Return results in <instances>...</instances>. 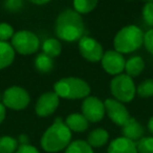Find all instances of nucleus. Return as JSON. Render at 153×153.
<instances>
[{
    "mask_svg": "<svg viewBox=\"0 0 153 153\" xmlns=\"http://www.w3.org/2000/svg\"><path fill=\"white\" fill-rule=\"evenodd\" d=\"M55 32L62 41L74 42L84 36L85 24L80 14L74 9H66L58 15L55 23Z\"/></svg>",
    "mask_w": 153,
    "mask_h": 153,
    "instance_id": "obj_1",
    "label": "nucleus"
},
{
    "mask_svg": "<svg viewBox=\"0 0 153 153\" xmlns=\"http://www.w3.org/2000/svg\"><path fill=\"white\" fill-rule=\"evenodd\" d=\"M71 137L72 132L63 120L58 117L41 136V148L47 153H58L67 148L71 143Z\"/></svg>",
    "mask_w": 153,
    "mask_h": 153,
    "instance_id": "obj_2",
    "label": "nucleus"
},
{
    "mask_svg": "<svg viewBox=\"0 0 153 153\" xmlns=\"http://www.w3.org/2000/svg\"><path fill=\"white\" fill-rule=\"evenodd\" d=\"M91 88L85 80L76 76H67L58 80L53 85V92L59 98L67 100H84L89 97Z\"/></svg>",
    "mask_w": 153,
    "mask_h": 153,
    "instance_id": "obj_3",
    "label": "nucleus"
},
{
    "mask_svg": "<svg viewBox=\"0 0 153 153\" xmlns=\"http://www.w3.org/2000/svg\"><path fill=\"white\" fill-rule=\"evenodd\" d=\"M144 44V32L134 24L122 27L113 38L114 51L122 53H131Z\"/></svg>",
    "mask_w": 153,
    "mask_h": 153,
    "instance_id": "obj_4",
    "label": "nucleus"
},
{
    "mask_svg": "<svg viewBox=\"0 0 153 153\" xmlns=\"http://www.w3.org/2000/svg\"><path fill=\"white\" fill-rule=\"evenodd\" d=\"M110 92L113 99L121 103H130L136 94V87L131 76L126 74L115 76L110 81Z\"/></svg>",
    "mask_w": 153,
    "mask_h": 153,
    "instance_id": "obj_5",
    "label": "nucleus"
},
{
    "mask_svg": "<svg viewBox=\"0 0 153 153\" xmlns=\"http://www.w3.org/2000/svg\"><path fill=\"white\" fill-rule=\"evenodd\" d=\"M11 45L16 53L23 56H30L37 53L40 47V40L35 33L22 30L14 34Z\"/></svg>",
    "mask_w": 153,
    "mask_h": 153,
    "instance_id": "obj_6",
    "label": "nucleus"
},
{
    "mask_svg": "<svg viewBox=\"0 0 153 153\" xmlns=\"http://www.w3.org/2000/svg\"><path fill=\"white\" fill-rule=\"evenodd\" d=\"M2 103L7 108L20 111L25 109L30 105V96L25 88L14 85L3 91Z\"/></svg>",
    "mask_w": 153,
    "mask_h": 153,
    "instance_id": "obj_7",
    "label": "nucleus"
},
{
    "mask_svg": "<svg viewBox=\"0 0 153 153\" xmlns=\"http://www.w3.org/2000/svg\"><path fill=\"white\" fill-rule=\"evenodd\" d=\"M78 46H79V51L82 57L86 61L91 62V63L101 62L105 53L102 44L98 40H96L92 37L85 36V35L79 40Z\"/></svg>",
    "mask_w": 153,
    "mask_h": 153,
    "instance_id": "obj_8",
    "label": "nucleus"
},
{
    "mask_svg": "<svg viewBox=\"0 0 153 153\" xmlns=\"http://www.w3.org/2000/svg\"><path fill=\"white\" fill-rule=\"evenodd\" d=\"M81 110L82 114L86 117V120L91 123H99L104 119L106 114L104 102L92 96L87 97L82 101Z\"/></svg>",
    "mask_w": 153,
    "mask_h": 153,
    "instance_id": "obj_9",
    "label": "nucleus"
},
{
    "mask_svg": "<svg viewBox=\"0 0 153 153\" xmlns=\"http://www.w3.org/2000/svg\"><path fill=\"white\" fill-rule=\"evenodd\" d=\"M105 105V111L106 114L108 115L109 120L115 125L123 127L130 119V113L128 109L123 103L119 102L113 98H108L104 101Z\"/></svg>",
    "mask_w": 153,
    "mask_h": 153,
    "instance_id": "obj_10",
    "label": "nucleus"
},
{
    "mask_svg": "<svg viewBox=\"0 0 153 153\" xmlns=\"http://www.w3.org/2000/svg\"><path fill=\"white\" fill-rule=\"evenodd\" d=\"M101 64L107 74L115 76L125 70L126 60L122 53L115 51L114 49H109L104 53Z\"/></svg>",
    "mask_w": 153,
    "mask_h": 153,
    "instance_id": "obj_11",
    "label": "nucleus"
},
{
    "mask_svg": "<svg viewBox=\"0 0 153 153\" xmlns=\"http://www.w3.org/2000/svg\"><path fill=\"white\" fill-rule=\"evenodd\" d=\"M60 104V98L53 91H46L38 98L35 106L37 115L47 117L53 114Z\"/></svg>",
    "mask_w": 153,
    "mask_h": 153,
    "instance_id": "obj_12",
    "label": "nucleus"
},
{
    "mask_svg": "<svg viewBox=\"0 0 153 153\" xmlns=\"http://www.w3.org/2000/svg\"><path fill=\"white\" fill-rule=\"evenodd\" d=\"M107 153H138L136 149V145L134 142L124 137L119 136L110 142L107 149Z\"/></svg>",
    "mask_w": 153,
    "mask_h": 153,
    "instance_id": "obj_13",
    "label": "nucleus"
},
{
    "mask_svg": "<svg viewBox=\"0 0 153 153\" xmlns=\"http://www.w3.org/2000/svg\"><path fill=\"white\" fill-rule=\"evenodd\" d=\"M123 136L128 140L135 143V140H140L142 137H144V128L140 125V122L136 121L134 117H131L125 125L123 126Z\"/></svg>",
    "mask_w": 153,
    "mask_h": 153,
    "instance_id": "obj_14",
    "label": "nucleus"
},
{
    "mask_svg": "<svg viewBox=\"0 0 153 153\" xmlns=\"http://www.w3.org/2000/svg\"><path fill=\"white\" fill-rule=\"evenodd\" d=\"M64 123L71 132H79V133L87 130L89 126V122L86 120V117L82 113L76 112L68 114Z\"/></svg>",
    "mask_w": 153,
    "mask_h": 153,
    "instance_id": "obj_15",
    "label": "nucleus"
},
{
    "mask_svg": "<svg viewBox=\"0 0 153 153\" xmlns=\"http://www.w3.org/2000/svg\"><path fill=\"white\" fill-rule=\"evenodd\" d=\"M109 133L104 128H96L92 131L89 132L86 142L89 144V146L94 148H100L108 143Z\"/></svg>",
    "mask_w": 153,
    "mask_h": 153,
    "instance_id": "obj_16",
    "label": "nucleus"
},
{
    "mask_svg": "<svg viewBox=\"0 0 153 153\" xmlns=\"http://www.w3.org/2000/svg\"><path fill=\"white\" fill-rule=\"evenodd\" d=\"M145 61L140 56H133L126 60L125 64V71L126 74L131 76L132 79L138 76L145 69Z\"/></svg>",
    "mask_w": 153,
    "mask_h": 153,
    "instance_id": "obj_17",
    "label": "nucleus"
},
{
    "mask_svg": "<svg viewBox=\"0 0 153 153\" xmlns=\"http://www.w3.org/2000/svg\"><path fill=\"white\" fill-rule=\"evenodd\" d=\"M16 51L9 42H0V70L5 69L15 60Z\"/></svg>",
    "mask_w": 153,
    "mask_h": 153,
    "instance_id": "obj_18",
    "label": "nucleus"
},
{
    "mask_svg": "<svg viewBox=\"0 0 153 153\" xmlns=\"http://www.w3.org/2000/svg\"><path fill=\"white\" fill-rule=\"evenodd\" d=\"M41 47H42L43 53L51 57V59L60 56V53L62 51V43L60 42L59 39L56 38H48L46 40H44Z\"/></svg>",
    "mask_w": 153,
    "mask_h": 153,
    "instance_id": "obj_19",
    "label": "nucleus"
},
{
    "mask_svg": "<svg viewBox=\"0 0 153 153\" xmlns=\"http://www.w3.org/2000/svg\"><path fill=\"white\" fill-rule=\"evenodd\" d=\"M35 67L38 71L42 74H47L53 68V60L45 53H41L35 59Z\"/></svg>",
    "mask_w": 153,
    "mask_h": 153,
    "instance_id": "obj_20",
    "label": "nucleus"
},
{
    "mask_svg": "<svg viewBox=\"0 0 153 153\" xmlns=\"http://www.w3.org/2000/svg\"><path fill=\"white\" fill-rule=\"evenodd\" d=\"M98 3L97 0H74L72 2V7L76 13L82 16L83 14H88L94 11Z\"/></svg>",
    "mask_w": 153,
    "mask_h": 153,
    "instance_id": "obj_21",
    "label": "nucleus"
},
{
    "mask_svg": "<svg viewBox=\"0 0 153 153\" xmlns=\"http://www.w3.org/2000/svg\"><path fill=\"white\" fill-rule=\"evenodd\" d=\"M64 153H94V149L89 146L86 140H76L71 142L65 149Z\"/></svg>",
    "mask_w": 153,
    "mask_h": 153,
    "instance_id": "obj_22",
    "label": "nucleus"
},
{
    "mask_svg": "<svg viewBox=\"0 0 153 153\" xmlns=\"http://www.w3.org/2000/svg\"><path fill=\"white\" fill-rule=\"evenodd\" d=\"M19 147L17 138L10 135L0 137V153H15Z\"/></svg>",
    "mask_w": 153,
    "mask_h": 153,
    "instance_id": "obj_23",
    "label": "nucleus"
},
{
    "mask_svg": "<svg viewBox=\"0 0 153 153\" xmlns=\"http://www.w3.org/2000/svg\"><path fill=\"white\" fill-rule=\"evenodd\" d=\"M136 94L142 98H151L153 97V79H147L140 82L136 87Z\"/></svg>",
    "mask_w": 153,
    "mask_h": 153,
    "instance_id": "obj_24",
    "label": "nucleus"
},
{
    "mask_svg": "<svg viewBox=\"0 0 153 153\" xmlns=\"http://www.w3.org/2000/svg\"><path fill=\"white\" fill-rule=\"evenodd\" d=\"M135 145L138 153H153V136H144Z\"/></svg>",
    "mask_w": 153,
    "mask_h": 153,
    "instance_id": "obj_25",
    "label": "nucleus"
},
{
    "mask_svg": "<svg viewBox=\"0 0 153 153\" xmlns=\"http://www.w3.org/2000/svg\"><path fill=\"white\" fill-rule=\"evenodd\" d=\"M15 30L13 26L7 22H1L0 23V42H7V41L13 38Z\"/></svg>",
    "mask_w": 153,
    "mask_h": 153,
    "instance_id": "obj_26",
    "label": "nucleus"
},
{
    "mask_svg": "<svg viewBox=\"0 0 153 153\" xmlns=\"http://www.w3.org/2000/svg\"><path fill=\"white\" fill-rule=\"evenodd\" d=\"M143 20L148 26L153 27V1L145 3L142 11Z\"/></svg>",
    "mask_w": 153,
    "mask_h": 153,
    "instance_id": "obj_27",
    "label": "nucleus"
},
{
    "mask_svg": "<svg viewBox=\"0 0 153 153\" xmlns=\"http://www.w3.org/2000/svg\"><path fill=\"white\" fill-rule=\"evenodd\" d=\"M144 46L148 53L153 55V27L144 34Z\"/></svg>",
    "mask_w": 153,
    "mask_h": 153,
    "instance_id": "obj_28",
    "label": "nucleus"
},
{
    "mask_svg": "<svg viewBox=\"0 0 153 153\" xmlns=\"http://www.w3.org/2000/svg\"><path fill=\"white\" fill-rule=\"evenodd\" d=\"M22 0H7L4 2V7L10 12H18L23 7Z\"/></svg>",
    "mask_w": 153,
    "mask_h": 153,
    "instance_id": "obj_29",
    "label": "nucleus"
},
{
    "mask_svg": "<svg viewBox=\"0 0 153 153\" xmlns=\"http://www.w3.org/2000/svg\"><path fill=\"white\" fill-rule=\"evenodd\" d=\"M15 153H40V151L33 145H19Z\"/></svg>",
    "mask_w": 153,
    "mask_h": 153,
    "instance_id": "obj_30",
    "label": "nucleus"
},
{
    "mask_svg": "<svg viewBox=\"0 0 153 153\" xmlns=\"http://www.w3.org/2000/svg\"><path fill=\"white\" fill-rule=\"evenodd\" d=\"M19 145H28L30 144V137H28L27 134L25 133H21L17 138Z\"/></svg>",
    "mask_w": 153,
    "mask_h": 153,
    "instance_id": "obj_31",
    "label": "nucleus"
},
{
    "mask_svg": "<svg viewBox=\"0 0 153 153\" xmlns=\"http://www.w3.org/2000/svg\"><path fill=\"white\" fill-rule=\"evenodd\" d=\"M7 117V107L3 105L2 102H0V124H2Z\"/></svg>",
    "mask_w": 153,
    "mask_h": 153,
    "instance_id": "obj_32",
    "label": "nucleus"
},
{
    "mask_svg": "<svg viewBox=\"0 0 153 153\" xmlns=\"http://www.w3.org/2000/svg\"><path fill=\"white\" fill-rule=\"evenodd\" d=\"M148 129H149V131H150V133L152 134V136H153V117H151L150 119H149V121H148Z\"/></svg>",
    "mask_w": 153,
    "mask_h": 153,
    "instance_id": "obj_33",
    "label": "nucleus"
},
{
    "mask_svg": "<svg viewBox=\"0 0 153 153\" xmlns=\"http://www.w3.org/2000/svg\"><path fill=\"white\" fill-rule=\"evenodd\" d=\"M30 2L33 3V4H37V5H44V4H47V3H49V1H30Z\"/></svg>",
    "mask_w": 153,
    "mask_h": 153,
    "instance_id": "obj_34",
    "label": "nucleus"
}]
</instances>
